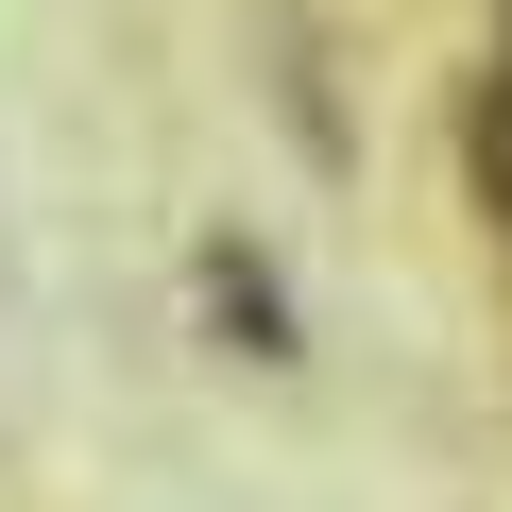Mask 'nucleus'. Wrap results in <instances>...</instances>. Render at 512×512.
<instances>
[{
	"mask_svg": "<svg viewBox=\"0 0 512 512\" xmlns=\"http://www.w3.org/2000/svg\"><path fill=\"white\" fill-rule=\"evenodd\" d=\"M478 205H495V222H512V69H495V86H478Z\"/></svg>",
	"mask_w": 512,
	"mask_h": 512,
	"instance_id": "f03ea898",
	"label": "nucleus"
},
{
	"mask_svg": "<svg viewBox=\"0 0 512 512\" xmlns=\"http://www.w3.org/2000/svg\"><path fill=\"white\" fill-rule=\"evenodd\" d=\"M205 291H222V325H239V359H291V308H274V274H256L239 239L205 256Z\"/></svg>",
	"mask_w": 512,
	"mask_h": 512,
	"instance_id": "f257e3e1",
	"label": "nucleus"
}]
</instances>
